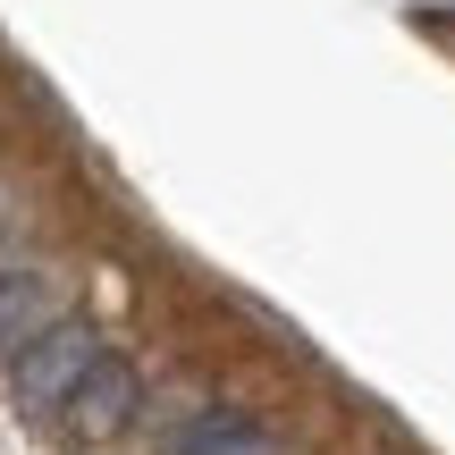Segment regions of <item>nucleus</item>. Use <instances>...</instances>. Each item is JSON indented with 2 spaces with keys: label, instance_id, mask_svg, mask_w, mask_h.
Returning <instances> with one entry per match:
<instances>
[{
  "label": "nucleus",
  "instance_id": "f257e3e1",
  "mask_svg": "<svg viewBox=\"0 0 455 455\" xmlns=\"http://www.w3.org/2000/svg\"><path fill=\"white\" fill-rule=\"evenodd\" d=\"M101 355H110V346H101V329H84V321H51L43 338H34L26 355L9 363L17 405H26L34 422H51V430H60V413L76 405V388L101 371Z\"/></svg>",
  "mask_w": 455,
  "mask_h": 455
},
{
  "label": "nucleus",
  "instance_id": "f03ea898",
  "mask_svg": "<svg viewBox=\"0 0 455 455\" xmlns=\"http://www.w3.org/2000/svg\"><path fill=\"white\" fill-rule=\"evenodd\" d=\"M135 405H144L135 363H127V355H101V371L76 388V405L60 413V430H68V439H84V447H93V439H118V430L135 422Z\"/></svg>",
  "mask_w": 455,
  "mask_h": 455
},
{
  "label": "nucleus",
  "instance_id": "7ed1b4c3",
  "mask_svg": "<svg viewBox=\"0 0 455 455\" xmlns=\"http://www.w3.org/2000/svg\"><path fill=\"white\" fill-rule=\"evenodd\" d=\"M51 321H60V312H51V278L34 270V261H17V270L0 278V363H17Z\"/></svg>",
  "mask_w": 455,
  "mask_h": 455
},
{
  "label": "nucleus",
  "instance_id": "20e7f679",
  "mask_svg": "<svg viewBox=\"0 0 455 455\" xmlns=\"http://www.w3.org/2000/svg\"><path fill=\"white\" fill-rule=\"evenodd\" d=\"M178 455H278V439L253 430L244 413H203V422H186Z\"/></svg>",
  "mask_w": 455,
  "mask_h": 455
},
{
  "label": "nucleus",
  "instance_id": "39448f33",
  "mask_svg": "<svg viewBox=\"0 0 455 455\" xmlns=\"http://www.w3.org/2000/svg\"><path fill=\"white\" fill-rule=\"evenodd\" d=\"M17 270V253H9V228H0V278H9Z\"/></svg>",
  "mask_w": 455,
  "mask_h": 455
}]
</instances>
